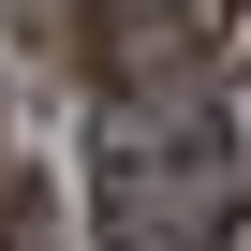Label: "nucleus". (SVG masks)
Segmentation results:
<instances>
[{"instance_id": "1", "label": "nucleus", "mask_w": 251, "mask_h": 251, "mask_svg": "<svg viewBox=\"0 0 251 251\" xmlns=\"http://www.w3.org/2000/svg\"><path fill=\"white\" fill-rule=\"evenodd\" d=\"M89 236L103 251H236V118L192 59L89 74Z\"/></svg>"}]
</instances>
